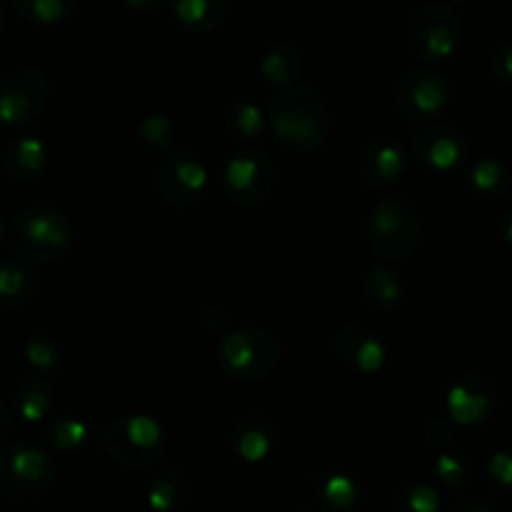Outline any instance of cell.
Returning <instances> with one entry per match:
<instances>
[{
	"label": "cell",
	"instance_id": "cell-16",
	"mask_svg": "<svg viewBox=\"0 0 512 512\" xmlns=\"http://www.w3.org/2000/svg\"><path fill=\"white\" fill-rule=\"evenodd\" d=\"M405 170V153L395 140L380 138L363 148L358 158V178L368 190H385L398 183Z\"/></svg>",
	"mask_w": 512,
	"mask_h": 512
},
{
	"label": "cell",
	"instance_id": "cell-19",
	"mask_svg": "<svg viewBox=\"0 0 512 512\" xmlns=\"http://www.w3.org/2000/svg\"><path fill=\"white\" fill-rule=\"evenodd\" d=\"M260 73L270 85H295L305 75V55L293 40L278 38L260 55Z\"/></svg>",
	"mask_w": 512,
	"mask_h": 512
},
{
	"label": "cell",
	"instance_id": "cell-18",
	"mask_svg": "<svg viewBox=\"0 0 512 512\" xmlns=\"http://www.w3.org/2000/svg\"><path fill=\"white\" fill-rule=\"evenodd\" d=\"M48 165V148L35 135H18L3 153V168L15 183H35Z\"/></svg>",
	"mask_w": 512,
	"mask_h": 512
},
{
	"label": "cell",
	"instance_id": "cell-15",
	"mask_svg": "<svg viewBox=\"0 0 512 512\" xmlns=\"http://www.w3.org/2000/svg\"><path fill=\"white\" fill-rule=\"evenodd\" d=\"M335 355L343 360L345 368L360 375H378L385 368L388 360V350H385L383 340L360 323H345L335 330L333 335Z\"/></svg>",
	"mask_w": 512,
	"mask_h": 512
},
{
	"label": "cell",
	"instance_id": "cell-7",
	"mask_svg": "<svg viewBox=\"0 0 512 512\" xmlns=\"http://www.w3.org/2000/svg\"><path fill=\"white\" fill-rule=\"evenodd\" d=\"M463 33L465 23L455 8L445 3H428L410 18L408 50L425 63L448 60L458 50Z\"/></svg>",
	"mask_w": 512,
	"mask_h": 512
},
{
	"label": "cell",
	"instance_id": "cell-37",
	"mask_svg": "<svg viewBox=\"0 0 512 512\" xmlns=\"http://www.w3.org/2000/svg\"><path fill=\"white\" fill-rule=\"evenodd\" d=\"M200 320H213V323L203 325L208 333L220 335L225 328H228V313H225L223 308H205L203 315H200Z\"/></svg>",
	"mask_w": 512,
	"mask_h": 512
},
{
	"label": "cell",
	"instance_id": "cell-20",
	"mask_svg": "<svg viewBox=\"0 0 512 512\" xmlns=\"http://www.w3.org/2000/svg\"><path fill=\"white\" fill-rule=\"evenodd\" d=\"M363 300L368 303V308L390 313V310L400 308L405 300L403 280L388 265H373L363 275Z\"/></svg>",
	"mask_w": 512,
	"mask_h": 512
},
{
	"label": "cell",
	"instance_id": "cell-6",
	"mask_svg": "<svg viewBox=\"0 0 512 512\" xmlns=\"http://www.w3.org/2000/svg\"><path fill=\"white\" fill-rule=\"evenodd\" d=\"M283 358L278 338L263 328L230 330L218 343V360L225 373L235 380L255 383L275 373Z\"/></svg>",
	"mask_w": 512,
	"mask_h": 512
},
{
	"label": "cell",
	"instance_id": "cell-28",
	"mask_svg": "<svg viewBox=\"0 0 512 512\" xmlns=\"http://www.w3.org/2000/svg\"><path fill=\"white\" fill-rule=\"evenodd\" d=\"M88 425L85 420L75 418V415H60L53 423L48 425V433L45 440L50 443V448H55L58 453H78L83 450V445L88 443Z\"/></svg>",
	"mask_w": 512,
	"mask_h": 512
},
{
	"label": "cell",
	"instance_id": "cell-31",
	"mask_svg": "<svg viewBox=\"0 0 512 512\" xmlns=\"http://www.w3.org/2000/svg\"><path fill=\"white\" fill-rule=\"evenodd\" d=\"M395 503L410 512H438L440 510V495L435 493L430 485L410 483L400 490L398 498H395Z\"/></svg>",
	"mask_w": 512,
	"mask_h": 512
},
{
	"label": "cell",
	"instance_id": "cell-38",
	"mask_svg": "<svg viewBox=\"0 0 512 512\" xmlns=\"http://www.w3.org/2000/svg\"><path fill=\"white\" fill-rule=\"evenodd\" d=\"M125 5L135 13H153L160 8V0H125Z\"/></svg>",
	"mask_w": 512,
	"mask_h": 512
},
{
	"label": "cell",
	"instance_id": "cell-35",
	"mask_svg": "<svg viewBox=\"0 0 512 512\" xmlns=\"http://www.w3.org/2000/svg\"><path fill=\"white\" fill-rule=\"evenodd\" d=\"M500 505L488 495H463L455 500L453 512H498Z\"/></svg>",
	"mask_w": 512,
	"mask_h": 512
},
{
	"label": "cell",
	"instance_id": "cell-8",
	"mask_svg": "<svg viewBox=\"0 0 512 512\" xmlns=\"http://www.w3.org/2000/svg\"><path fill=\"white\" fill-rule=\"evenodd\" d=\"M50 78L40 65L15 68L0 80V123L25 128L43 113L48 103Z\"/></svg>",
	"mask_w": 512,
	"mask_h": 512
},
{
	"label": "cell",
	"instance_id": "cell-36",
	"mask_svg": "<svg viewBox=\"0 0 512 512\" xmlns=\"http://www.w3.org/2000/svg\"><path fill=\"white\" fill-rule=\"evenodd\" d=\"M490 68H493L495 78L503 83H512V45H500L490 58Z\"/></svg>",
	"mask_w": 512,
	"mask_h": 512
},
{
	"label": "cell",
	"instance_id": "cell-26",
	"mask_svg": "<svg viewBox=\"0 0 512 512\" xmlns=\"http://www.w3.org/2000/svg\"><path fill=\"white\" fill-rule=\"evenodd\" d=\"M225 133L230 135L238 143H248V140H255L265 128V115L258 105L253 103H233L225 110Z\"/></svg>",
	"mask_w": 512,
	"mask_h": 512
},
{
	"label": "cell",
	"instance_id": "cell-5",
	"mask_svg": "<svg viewBox=\"0 0 512 512\" xmlns=\"http://www.w3.org/2000/svg\"><path fill=\"white\" fill-rule=\"evenodd\" d=\"M420 215L403 195H383L368 218V248L380 260H403L420 245Z\"/></svg>",
	"mask_w": 512,
	"mask_h": 512
},
{
	"label": "cell",
	"instance_id": "cell-12",
	"mask_svg": "<svg viewBox=\"0 0 512 512\" xmlns=\"http://www.w3.org/2000/svg\"><path fill=\"white\" fill-rule=\"evenodd\" d=\"M450 420L460 428H473L485 423L498 408V390L493 380L483 373H463L453 383L445 398Z\"/></svg>",
	"mask_w": 512,
	"mask_h": 512
},
{
	"label": "cell",
	"instance_id": "cell-21",
	"mask_svg": "<svg viewBox=\"0 0 512 512\" xmlns=\"http://www.w3.org/2000/svg\"><path fill=\"white\" fill-rule=\"evenodd\" d=\"M13 410L25 423H40L53 410V388L48 378L33 373L25 375L13 388Z\"/></svg>",
	"mask_w": 512,
	"mask_h": 512
},
{
	"label": "cell",
	"instance_id": "cell-44",
	"mask_svg": "<svg viewBox=\"0 0 512 512\" xmlns=\"http://www.w3.org/2000/svg\"><path fill=\"white\" fill-rule=\"evenodd\" d=\"M0 125H3V123H0Z\"/></svg>",
	"mask_w": 512,
	"mask_h": 512
},
{
	"label": "cell",
	"instance_id": "cell-23",
	"mask_svg": "<svg viewBox=\"0 0 512 512\" xmlns=\"http://www.w3.org/2000/svg\"><path fill=\"white\" fill-rule=\"evenodd\" d=\"M190 485L180 468H165L148 488V508L155 512H178L188 505Z\"/></svg>",
	"mask_w": 512,
	"mask_h": 512
},
{
	"label": "cell",
	"instance_id": "cell-25",
	"mask_svg": "<svg viewBox=\"0 0 512 512\" xmlns=\"http://www.w3.org/2000/svg\"><path fill=\"white\" fill-rule=\"evenodd\" d=\"M23 358L25 365L43 378H55L63 373V350H60L58 340L45 333H35L33 338H28Z\"/></svg>",
	"mask_w": 512,
	"mask_h": 512
},
{
	"label": "cell",
	"instance_id": "cell-33",
	"mask_svg": "<svg viewBox=\"0 0 512 512\" xmlns=\"http://www.w3.org/2000/svg\"><path fill=\"white\" fill-rule=\"evenodd\" d=\"M435 473H438V478L453 490L465 488L470 480L468 465H465L460 458H455V455H450L448 450H440L438 453V460H435Z\"/></svg>",
	"mask_w": 512,
	"mask_h": 512
},
{
	"label": "cell",
	"instance_id": "cell-39",
	"mask_svg": "<svg viewBox=\"0 0 512 512\" xmlns=\"http://www.w3.org/2000/svg\"><path fill=\"white\" fill-rule=\"evenodd\" d=\"M10 430H13V415H10V410L0 403V443H5Z\"/></svg>",
	"mask_w": 512,
	"mask_h": 512
},
{
	"label": "cell",
	"instance_id": "cell-29",
	"mask_svg": "<svg viewBox=\"0 0 512 512\" xmlns=\"http://www.w3.org/2000/svg\"><path fill=\"white\" fill-rule=\"evenodd\" d=\"M15 13L33 25H53L68 18L78 0H10Z\"/></svg>",
	"mask_w": 512,
	"mask_h": 512
},
{
	"label": "cell",
	"instance_id": "cell-41",
	"mask_svg": "<svg viewBox=\"0 0 512 512\" xmlns=\"http://www.w3.org/2000/svg\"><path fill=\"white\" fill-rule=\"evenodd\" d=\"M5 28V13H3V5H0V33H3Z\"/></svg>",
	"mask_w": 512,
	"mask_h": 512
},
{
	"label": "cell",
	"instance_id": "cell-34",
	"mask_svg": "<svg viewBox=\"0 0 512 512\" xmlns=\"http://www.w3.org/2000/svg\"><path fill=\"white\" fill-rule=\"evenodd\" d=\"M423 443L428 445L430 450L440 453V450H448L455 440V423L445 418H430L423 428Z\"/></svg>",
	"mask_w": 512,
	"mask_h": 512
},
{
	"label": "cell",
	"instance_id": "cell-2",
	"mask_svg": "<svg viewBox=\"0 0 512 512\" xmlns=\"http://www.w3.org/2000/svg\"><path fill=\"white\" fill-rule=\"evenodd\" d=\"M75 238L73 220L53 205L18 210L5 225V248L28 265H45L63 258Z\"/></svg>",
	"mask_w": 512,
	"mask_h": 512
},
{
	"label": "cell",
	"instance_id": "cell-4",
	"mask_svg": "<svg viewBox=\"0 0 512 512\" xmlns=\"http://www.w3.org/2000/svg\"><path fill=\"white\" fill-rule=\"evenodd\" d=\"M58 465L35 443H8L0 448V495L30 503L53 490Z\"/></svg>",
	"mask_w": 512,
	"mask_h": 512
},
{
	"label": "cell",
	"instance_id": "cell-24",
	"mask_svg": "<svg viewBox=\"0 0 512 512\" xmlns=\"http://www.w3.org/2000/svg\"><path fill=\"white\" fill-rule=\"evenodd\" d=\"M35 285L38 280L28 263H20L13 255L8 260H0V305L15 308V305L28 303L35 293Z\"/></svg>",
	"mask_w": 512,
	"mask_h": 512
},
{
	"label": "cell",
	"instance_id": "cell-9",
	"mask_svg": "<svg viewBox=\"0 0 512 512\" xmlns=\"http://www.w3.org/2000/svg\"><path fill=\"white\" fill-rule=\"evenodd\" d=\"M208 168L203 160L185 148H170L165 158L160 160L155 185L158 193L170 208L188 210L203 198L208 188Z\"/></svg>",
	"mask_w": 512,
	"mask_h": 512
},
{
	"label": "cell",
	"instance_id": "cell-3",
	"mask_svg": "<svg viewBox=\"0 0 512 512\" xmlns=\"http://www.w3.org/2000/svg\"><path fill=\"white\" fill-rule=\"evenodd\" d=\"M100 453L128 470H148L168 450L163 425L143 413L118 415L98 435Z\"/></svg>",
	"mask_w": 512,
	"mask_h": 512
},
{
	"label": "cell",
	"instance_id": "cell-10",
	"mask_svg": "<svg viewBox=\"0 0 512 512\" xmlns=\"http://www.w3.org/2000/svg\"><path fill=\"white\" fill-rule=\"evenodd\" d=\"M225 193L240 208L265 203L275 188V165L263 150H243L233 155L223 173Z\"/></svg>",
	"mask_w": 512,
	"mask_h": 512
},
{
	"label": "cell",
	"instance_id": "cell-17",
	"mask_svg": "<svg viewBox=\"0 0 512 512\" xmlns=\"http://www.w3.org/2000/svg\"><path fill=\"white\" fill-rule=\"evenodd\" d=\"M275 423L265 413H248L230 430V450L243 463H263L275 448Z\"/></svg>",
	"mask_w": 512,
	"mask_h": 512
},
{
	"label": "cell",
	"instance_id": "cell-40",
	"mask_svg": "<svg viewBox=\"0 0 512 512\" xmlns=\"http://www.w3.org/2000/svg\"><path fill=\"white\" fill-rule=\"evenodd\" d=\"M503 235H505V240H508V245L512 248V210L503 218Z\"/></svg>",
	"mask_w": 512,
	"mask_h": 512
},
{
	"label": "cell",
	"instance_id": "cell-42",
	"mask_svg": "<svg viewBox=\"0 0 512 512\" xmlns=\"http://www.w3.org/2000/svg\"><path fill=\"white\" fill-rule=\"evenodd\" d=\"M3 238H5V223L3 218H0V243H3Z\"/></svg>",
	"mask_w": 512,
	"mask_h": 512
},
{
	"label": "cell",
	"instance_id": "cell-11",
	"mask_svg": "<svg viewBox=\"0 0 512 512\" xmlns=\"http://www.w3.org/2000/svg\"><path fill=\"white\" fill-rule=\"evenodd\" d=\"M450 85L438 70L413 68L395 85V105L410 123H428L445 110Z\"/></svg>",
	"mask_w": 512,
	"mask_h": 512
},
{
	"label": "cell",
	"instance_id": "cell-13",
	"mask_svg": "<svg viewBox=\"0 0 512 512\" xmlns=\"http://www.w3.org/2000/svg\"><path fill=\"white\" fill-rule=\"evenodd\" d=\"M298 508L305 512H350L360 508V490L345 473H315L300 485Z\"/></svg>",
	"mask_w": 512,
	"mask_h": 512
},
{
	"label": "cell",
	"instance_id": "cell-43",
	"mask_svg": "<svg viewBox=\"0 0 512 512\" xmlns=\"http://www.w3.org/2000/svg\"><path fill=\"white\" fill-rule=\"evenodd\" d=\"M455 3H460V0H455Z\"/></svg>",
	"mask_w": 512,
	"mask_h": 512
},
{
	"label": "cell",
	"instance_id": "cell-30",
	"mask_svg": "<svg viewBox=\"0 0 512 512\" xmlns=\"http://www.w3.org/2000/svg\"><path fill=\"white\" fill-rule=\"evenodd\" d=\"M138 135L148 148L170 150L173 148V138H175L173 118H168V115L163 113L148 115V118L138 125Z\"/></svg>",
	"mask_w": 512,
	"mask_h": 512
},
{
	"label": "cell",
	"instance_id": "cell-14",
	"mask_svg": "<svg viewBox=\"0 0 512 512\" xmlns=\"http://www.w3.org/2000/svg\"><path fill=\"white\" fill-rule=\"evenodd\" d=\"M415 160L433 173H450L468 158V140L450 125H430L413 135Z\"/></svg>",
	"mask_w": 512,
	"mask_h": 512
},
{
	"label": "cell",
	"instance_id": "cell-1",
	"mask_svg": "<svg viewBox=\"0 0 512 512\" xmlns=\"http://www.w3.org/2000/svg\"><path fill=\"white\" fill-rule=\"evenodd\" d=\"M268 120L280 145L293 153L308 155L323 148L333 130V118L315 90L285 85L270 98Z\"/></svg>",
	"mask_w": 512,
	"mask_h": 512
},
{
	"label": "cell",
	"instance_id": "cell-22",
	"mask_svg": "<svg viewBox=\"0 0 512 512\" xmlns=\"http://www.w3.org/2000/svg\"><path fill=\"white\" fill-rule=\"evenodd\" d=\"M175 20L193 33H215L223 28L228 0H170Z\"/></svg>",
	"mask_w": 512,
	"mask_h": 512
},
{
	"label": "cell",
	"instance_id": "cell-32",
	"mask_svg": "<svg viewBox=\"0 0 512 512\" xmlns=\"http://www.w3.org/2000/svg\"><path fill=\"white\" fill-rule=\"evenodd\" d=\"M485 478L493 490L512 495V448L490 455L488 465H485Z\"/></svg>",
	"mask_w": 512,
	"mask_h": 512
},
{
	"label": "cell",
	"instance_id": "cell-27",
	"mask_svg": "<svg viewBox=\"0 0 512 512\" xmlns=\"http://www.w3.org/2000/svg\"><path fill=\"white\" fill-rule=\"evenodd\" d=\"M470 185H473V190L480 198L500 200L510 190V173L498 160L483 158L475 163L473 173H470Z\"/></svg>",
	"mask_w": 512,
	"mask_h": 512
}]
</instances>
